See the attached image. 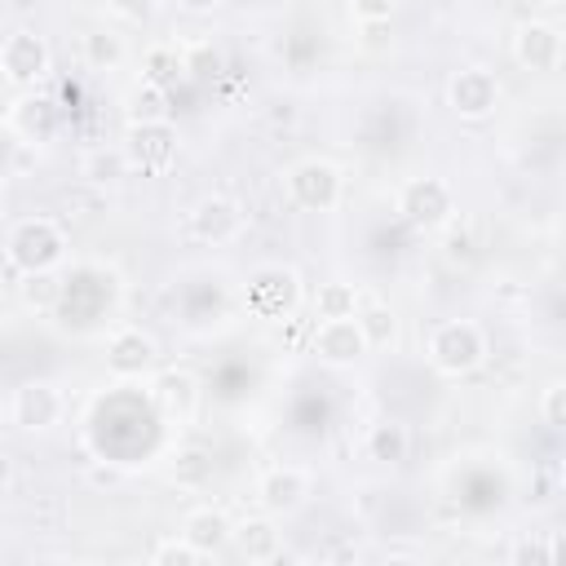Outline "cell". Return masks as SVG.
<instances>
[{"label": "cell", "instance_id": "obj_19", "mask_svg": "<svg viewBox=\"0 0 566 566\" xmlns=\"http://www.w3.org/2000/svg\"><path fill=\"white\" fill-rule=\"evenodd\" d=\"M124 119L128 124H150V119H172V97L164 84H150V80H137L128 93H124Z\"/></svg>", "mask_w": 566, "mask_h": 566}, {"label": "cell", "instance_id": "obj_13", "mask_svg": "<svg viewBox=\"0 0 566 566\" xmlns=\"http://www.w3.org/2000/svg\"><path fill=\"white\" fill-rule=\"evenodd\" d=\"M310 486H314L310 469H301V464H270L256 478V504L270 517H287V513H296L310 500Z\"/></svg>", "mask_w": 566, "mask_h": 566}, {"label": "cell", "instance_id": "obj_9", "mask_svg": "<svg viewBox=\"0 0 566 566\" xmlns=\"http://www.w3.org/2000/svg\"><path fill=\"white\" fill-rule=\"evenodd\" d=\"M49 66H53V49H49V40L40 31L18 27L13 35H4V44H0V71H4L9 84L35 88L49 75Z\"/></svg>", "mask_w": 566, "mask_h": 566}, {"label": "cell", "instance_id": "obj_29", "mask_svg": "<svg viewBox=\"0 0 566 566\" xmlns=\"http://www.w3.org/2000/svg\"><path fill=\"white\" fill-rule=\"evenodd\" d=\"M539 416H544L548 429H562V424H566V385H562V380H548V385H544Z\"/></svg>", "mask_w": 566, "mask_h": 566}, {"label": "cell", "instance_id": "obj_8", "mask_svg": "<svg viewBox=\"0 0 566 566\" xmlns=\"http://www.w3.org/2000/svg\"><path fill=\"white\" fill-rule=\"evenodd\" d=\"M500 75L491 66H460L451 80H447V106L455 119H491L495 106H500Z\"/></svg>", "mask_w": 566, "mask_h": 566}, {"label": "cell", "instance_id": "obj_24", "mask_svg": "<svg viewBox=\"0 0 566 566\" xmlns=\"http://www.w3.org/2000/svg\"><path fill=\"white\" fill-rule=\"evenodd\" d=\"M18 292H22V305H27V310L49 314V310H57V301L66 296V283L57 279V270H35V274H22Z\"/></svg>", "mask_w": 566, "mask_h": 566}, {"label": "cell", "instance_id": "obj_15", "mask_svg": "<svg viewBox=\"0 0 566 566\" xmlns=\"http://www.w3.org/2000/svg\"><path fill=\"white\" fill-rule=\"evenodd\" d=\"M562 53H566V40H562V31H557L553 22L531 18V22H522V27L513 31V57H517V66H526V71L548 75V71L562 66Z\"/></svg>", "mask_w": 566, "mask_h": 566}, {"label": "cell", "instance_id": "obj_11", "mask_svg": "<svg viewBox=\"0 0 566 566\" xmlns=\"http://www.w3.org/2000/svg\"><path fill=\"white\" fill-rule=\"evenodd\" d=\"M243 230H248V212H243L239 199H230V195H203V199L190 208V234H195L199 243L226 248V243H234Z\"/></svg>", "mask_w": 566, "mask_h": 566}, {"label": "cell", "instance_id": "obj_26", "mask_svg": "<svg viewBox=\"0 0 566 566\" xmlns=\"http://www.w3.org/2000/svg\"><path fill=\"white\" fill-rule=\"evenodd\" d=\"M504 557H509L513 566H548V562H557V539H553L548 531H544V535H517Z\"/></svg>", "mask_w": 566, "mask_h": 566}, {"label": "cell", "instance_id": "obj_14", "mask_svg": "<svg viewBox=\"0 0 566 566\" xmlns=\"http://www.w3.org/2000/svg\"><path fill=\"white\" fill-rule=\"evenodd\" d=\"M62 407H66V398H62V389L53 380H27V385L13 389L9 416H13L18 429L40 433V429H53L62 420Z\"/></svg>", "mask_w": 566, "mask_h": 566}, {"label": "cell", "instance_id": "obj_3", "mask_svg": "<svg viewBox=\"0 0 566 566\" xmlns=\"http://www.w3.org/2000/svg\"><path fill=\"white\" fill-rule=\"evenodd\" d=\"M66 256V234L53 217H22L13 230H9V243H4V261L18 270V274H35V270H57Z\"/></svg>", "mask_w": 566, "mask_h": 566}, {"label": "cell", "instance_id": "obj_5", "mask_svg": "<svg viewBox=\"0 0 566 566\" xmlns=\"http://www.w3.org/2000/svg\"><path fill=\"white\" fill-rule=\"evenodd\" d=\"M394 208H398V217H402L407 226L433 234V230L451 226V217H455V195H451V186H447L442 177L424 172V177H407V181L398 186Z\"/></svg>", "mask_w": 566, "mask_h": 566}, {"label": "cell", "instance_id": "obj_1", "mask_svg": "<svg viewBox=\"0 0 566 566\" xmlns=\"http://www.w3.org/2000/svg\"><path fill=\"white\" fill-rule=\"evenodd\" d=\"M486 354H491V340H486L482 323H473V318H442L424 340L429 367L438 376H451V380L473 376L486 363Z\"/></svg>", "mask_w": 566, "mask_h": 566}, {"label": "cell", "instance_id": "obj_22", "mask_svg": "<svg viewBox=\"0 0 566 566\" xmlns=\"http://www.w3.org/2000/svg\"><path fill=\"white\" fill-rule=\"evenodd\" d=\"M358 296H363V287H358V283L327 279V283H318V287H314L310 305H314V314H318V318H349V314L358 310Z\"/></svg>", "mask_w": 566, "mask_h": 566}, {"label": "cell", "instance_id": "obj_12", "mask_svg": "<svg viewBox=\"0 0 566 566\" xmlns=\"http://www.w3.org/2000/svg\"><path fill=\"white\" fill-rule=\"evenodd\" d=\"M310 354L323 367H354L371 349H367V340H363V332H358V323L349 314V318H318L314 332H310Z\"/></svg>", "mask_w": 566, "mask_h": 566}, {"label": "cell", "instance_id": "obj_32", "mask_svg": "<svg viewBox=\"0 0 566 566\" xmlns=\"http://www.w3.org/2000/svg\"><path fill=\"white\" fill-rule=\"evenodd\" d=\"M177 4H181L186 13H199V18H203V13H217L226 0H177Z\"/></svg>", "mask_w": 566, "mask_h": 566}, {"label": "cell", "instance_id": "obj_33", "mask_svg": "<svg viewBox=\"0 0 566 566\" xmlns=\"http://www.w3.org/2000/svg\"><path fill=\"white\" fill-rule=\"evenodd\" d=\"M385 562H424V553H416V548H385Z\"/></svg>", "mask_w": 566, "mask_h": 566}, {"label": "cell", "instance_id": "obj_17", "mask_svg": "<svg viewBox=\"0 0 566 566\" xmlns=\"http://www.w3.org/2000/svg\"><path fill=\"white\" fill-rule=\"evenodd\" d=\"M354 323H358L367 349H394L398 336H402V318H398V310H394L385 296H376V292H363V296H358Z\"/></svg>", "mask_w": 566, "mask_h": 566}, {"label": "cell", "instance_id": "obj_7", "mask_svg": "<svg viewBox=\"0 0 566 566\" xmlns=\"http://www.w3.org/2000/svg\"><path fill=\"white\" fill-rule=\"evenodd\" d=\"M150 402L164 416V424L186 429L203 407V385L186 367H155L150 371Z\"/></svg>", "mask_w": 566, "mask_h": 566}, {"label": "cell", "instance_id": "obj_21", "mask_svg": "<svg viewBox=\"0 0 566 566\" xmlns=\"http://www.w3.org/2000/svg\"><path fill=\"white\" fill-rule=\"evenodd\" d=\"M80 57H84V66H93V71H115V66H124L128 44H124V35H115V31H106V27H93V31L80 40Z\"/></svg>", "mask_w": 566, "mask_h": 566}, {"label": "cell", "instance_id": "obj_27", "mask_svg": "<svg viewBox=\"0 0 566 566\" xmlns=\"http://www.w3.org/2000/svg\"><path fill=\"white\" fill-rule=\"evenodd\" d=\"M181 71H186V66H181L177 44H155V49H146V57H142V80H150V84H164V88H168Z\"/></svg>", "mask_w": 566, "mask_h": 566}, {"label": "cell", "instance_id": "obj_28", "mask_svg": "<svg viewBox=\"0 0 566 566\" xmlns=\"http://www.w3.org/2000/svg\"><path fill=\"white\" fill-rule=\"evenodd\" d=\"M199 562H208V557H203L181 531L155 539V548H150V566H199Z\"/></svg>", "mask_w": 566, "mask_h": 566}, {"label": "cell", "instance_id": "obj_25", "mask_svg": "<svg viewBox=\"0 0 566 566\" xmlns=\"http://www.w3.org/2000/svg\"><path fill=\"white\" fill-rule=\"evenodd\" d=\"M124 172H133V168H128V159H124V150H119V146H111V150H106V146H97V150H88V155H84V177H88L93 186H115Z\"/></svg>", "mask_w": 566, "mask_h": 566}, {"label": "cell", "instance_id": "obj_10", "mask_svg": "<svg viewBox=\"0 0 566 566\" xmlns=\"http://www.w3.org/2000/svg\"><path fill=\"white\" fill-rule=\"evenodd\" d=\"M159 367V340L133 323L115 327L106 336V371L119 376V380H137V376H150Z\"/></svg>", "mask_w": 566, "mask_h": 566}, {"label": "cell", "instance_id": "obj_31", "mask_svg": "<svg viewBox=\"0 0 566 566\" xmlns=\"http://www.w3.org/2000/svg\"><path fill=\"white\" fill-rule=\"evenodd\" d=\"M150 9H155V0H115V13L128 18V22H142Z\"/></svg>", "mask_w": 566, "mask_h": 566}, {"label": "cell", "instance_id": "obj_20", "mask_svg": "<svg viewBox=\"0 0 566 566\" xmlns=\"http://www.w3.org/2000/svg\"><path fill=\"white\" fill-rule=\"evenodd\" d=\"M407 451H411V429L402 420H380V424L367 429V455L376 464H389L394 469V464L407 460Z\"/></svg>", "mask_w": 566, "mask_h": 566}, {"label": "cell", "instance_id": "obj_18", "mask_svg": "<svg viewBox=\"0 0 566 566\" xmlns=\"http://www.w3.org/2000/svg\"><path fill=\"white\" fill-rule=\"evenodd\" d=\"M230 526H234V517H230L226 509H217V504H199V509H190V513L181 517V535H186L203 557H217V553L230 548Z\"/></svg>", "mask_w": 566, "mask_h": 566}, {"label": "cell", "instance_id": "obj_30", "mask_svg": "<svg viewBox=\"0 0 566 566\" xmlns=\"http://www.w3.org/2000/svg\"><path fill=\"white\" fill-rule=\"evenodd\" d=\"M398 4L402 0H349V13L358 22H367V27H376V22H389L398 13Z\"/></svg>", "mask_w": 566, "mask_h": 566}, {"label": "cell", "instance_id": "obj_16", "mask_svg": "<svg viewBox=\"0 0 566 566\" xmlns=\"http://www.w3.org/2000/svg\"><path fill=\"white\" fill-rule=\"evenodd\" d=\"M230 548L252 562V566H265V562H279L283 557V531H279V517L270 513H252V517H239L230 526Z\"/></svg>", "mask_w": 566, "mask_h": 566}, {"label": "cell", "instance_id": "obj_4", "mask_svg": "<svg viewBox=\"0 0 566 566\" xmlns=\"http://www.w3.org/2000/svg\"><path fill=\"white\" fill-rule=\"evenodd\" d=\"M283 190L301 212H332L345 199V172L323 155H305L283 172Z\"/></svg>", "mask_w": 566, "mask_h": 566}, {"label": "cell", "instance_id": "obj_23", "mask_svg": "<svg viewBox=\"0 0 566 566\" xmlns=\"http://www.w3.org/2000/svg\"><path fill=\"white\" fill-rule=\"evenodd\" d=\"M27 142H49L53 137V128H57V115H53V102H44V97H22L18 106H13V119H9Z\"/></svg>", "mask_w": 566, "mask_h": 566}, {"label": "cell", "instance_id": "obj_34", "mask_svg": "<svg viewBox=\"0 0 566 566\" xmlns=\"http://www.w3.org/2000/svg\"><path fill=\"white\" fill-rule=\"evenodd\" d=\"M9 486H13V460H9L4 451H0V495H4Z\"/></svg>", "mask_w": 566, "mask_h": 566}, {"label": "cell", "instance_id": "obj_6", "mask_svg": "<svg viewBox=\"0 0 566 566\" xmlns=\"http://www.w3.org/2000/svg\"><path fill=\"white\" fill-rule=\"evenodd\" d=\"M124 159L133 172L142 177H159L177 164L181 155V137H177V124L172 119H150V124H128L124 128V142H119Z\"/></svg>", "mask_w": 566, "mask_h": 566}, {"label": "cell", "instance_id": "obj_2", "mask_svg": "<svg viewBox=\"0 0 566 566\" xmlns=\"http://www.w3.org/2000/svg\"><path fill=\"white\" fill-rule=\"evenodd\" d=\"M305 301V283L292 265L283 261H270V265H256L248 274V287H243V305L252 318H265V323H287L296 318Z\"/></svg>", "mask_w": 566, "mask_h": 566}]
</instances>
